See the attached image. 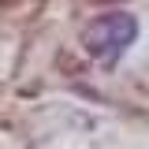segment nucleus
Returning <instances> with one entry per match:
<instances>
[{
	"mask_svg": "<svg viewBox=\"0 0 149 149\" xmlns=\"http://www.w3.org/2000/svg\"><path fill=\"white\" fill-rule=\"evenodd\" d=\"M138 37V19L127 15V11H108V15L93 19L82 34V45L86 52L104 60V63H116L119 56L127 52V45H134Z\"/></svg>",
	"mask_w": 149,
	"mask_h": 149,
	"instance_id": "f257e3e1",
	"label": "nucleus"
}]
</instances>
